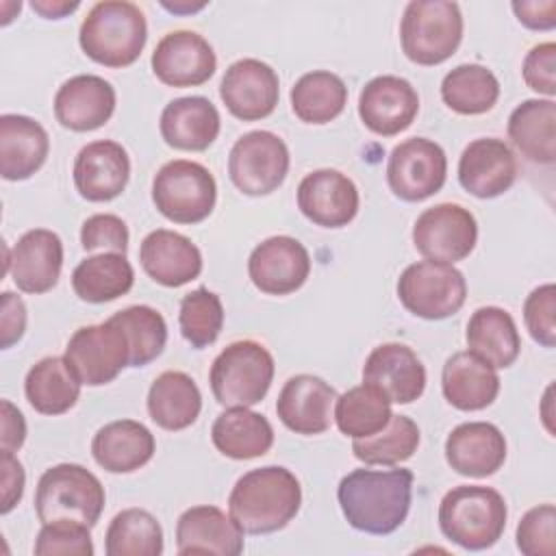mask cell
<instances>
[{
    "label": "cell",
    "mask_w": 556,
    "mask_h": 556,
    "mask_svg": "<svg viewBox=\"0 0 556 556\" xmlns=\"http://www.w3.org/2000/svg\"><path fill=\"white\" fill-rule=\"evenodd\" d=\"M410 469H354L341 478L337 500L348 523L367 534H391L410 508Z\"/></svg>",
    "instance_id": "cell-1"
},
{
    "label": "cell",
    "mask_w": 556,
    "mask_h": 556,
    "mask_svg": "<svg viewBox=\"0 0 556 556\" xmlns=\"http://www.w3.org/2000/svg\"><path fill=\"white\" fill-rule=\"evenodd\" d=\"M300 480L280 465H267L243 473L230 495V517L245 534H269L285 528L300 510Z\"/></svg>",
    "instance_id": "cell-2"
},
{
    "label": "cell",
    "mask_w": 556,
    "mask_h": 556,
    "mask_svg": "<svg viewBox=\"0 0 556 556\" xmlns=\"http://www.w3.org/2000/svg\"><path fill=\"white\" fill-rule=\"evenodd\" d=\"M148 39L143 11L126 0L96 2L80 24L83 52L106 67L132 65Z\"/></svg>",
    "instance_id": "cell-3"
},
{
    "label": "cell",
    "mask_w": 556,
    "mask_h": 556,
    "mask_svg": "<svg viewBox=\"0 0 556 556\" xmlns=\"http://www.w3.org/2000/svg\"><path fill=\"white\" fill-rule=\"evenodd\" d=\"M506 502L500 491L480 484H460L439 504L441 532L456 545L480 552L495 545L506 528Z\"/></svg>",
    "instance_id": "cell-4"
},
{
    "label": "cell",
    "mask_w": 556,
    "mask_h": 556,
    "mask_svg": "<svg viewBox=\"0 0 556 556\" xmlns=\"http://www.w3.org/2000/svg\"><path fill=\"white\" fill-rule=\"evenodd\" d=\"M104 486L89 469L61 463L46 469L37 482L35 510L41 523L74 519L93 528L104 510Z\"/></svg>",
    "instance_id": "cell-5"
},
{
    "label": "cell",
    "mask_w": 556,
    "mask_h": 556,
    "mask_svg": "<svg viewBox=\"0 0 556 556\" xmlns=\"http://www.w3.org/2000/svg\"><path fill=\"white\" fill-rule=\"evenodd\" d=\"M274 356L252 339L226 345L213 361L208 382L215 400L222 406H254L258 404L274 380Z\"/></svg>",
    "instance_id": "cell-6"
},
{
    "label": "cell",
    "mask_w": 556,
    "mask_h": 556,
    "mask_svg": "<svg viewBox=\"0 0 556 556\" xmlns=\"http://www.w3.org/2000/svg\"><path fill=\"white\" fill-rule=\"evenodd\" d=\"M463 39V13L450 0H413L406 4L400 41L404 54L417 65L447 61Z\"/></svg>",
    "instance_id": "cell-7"
},
{
    "label": "cell",
    "mask_w": 556,
    "mask_h": 556,
    "mask_svg": "<svg viewBox=\"0 0 556 556\" xmlns=\"http://www.w3.org/2000/svg\"><path fill=\"white\" fill-rule=\"evenodd\" d=\"M215 178L195 161L176 159L154 174L152 202L174 224H198L206 219L215 208Z\"/></svg>",
    "instance_id": "cell-8"
},
{
    "label": "cell",
    "mask_w": 556,
    "mask_h": 556,
    "mask_svg": "<svg viewBox=\"0 0 556 556\" xmlns=\"http://www.w3.org/2000/svg\"><path fill=\"white\" fill-rule=\"evenodd\" d=\"M397 298L408 313L421 319H445L460 311L467 298L463 271L450 263L417 261L397 280Z\"/></svg>",
    "instance_id": "cell-9"
},
{
    "label": "cell",
    "mask_w": 556,
    "mask_h": 556,
    "mask_svg": "<svg viewBox=\"0 0 556 556\" xmlns=\"http://www.w3.org/2000/svg\"><path fill=\"white\" fill-rule=\"evenodd\" d=\"M289 172V148L269 130L241 135L228 154V176L245 195H267L276 191Z\"/></svg>",
    "instance_id": "cell-10"
},
{
    "label": "cell",
    "mask_w": 556,
    "mask_h": 556,
    "mask_svg": "<svg viewBox=\"0 0 556 556\" xmlns=\"http://www.w3.org/2000/svg\"><path fill=\"white\" fill-rule=\"evenodd\" d=\"M65 361L87 387H100L130 365V348L122 328L109 317L102 324L78 328L67 345Z\"/></svg>",
    "instance_id": "cell-11"
},
{
    "label": "cell",
    "mask_w": 556,
    "mask_h": 556,
    "mask_svg": "<svg viewBox=\"0 0 556 556\" xmlns=\"http://www.w3.org/2000/svg\"><path fill=\"white\" fill-rule=\"evenodd\" d=\"M447 176V156L443 148L424 137H410L397 143L387 163V182L404 202H421L434 195Z\"/></svg>",
    "instance_id": "cell-12"
},
{
    "label": "cell",
    "mask_w": 556,
    "mask_h": 556,
    "mask_svg": "<svg viewBox=\"0 0 556 556\" xmlns=\"http://www.w3.org/2000/svg\"><path fill=\"white\" fill-rule=\"evenodd\" d=\"M478 241V224L469 208L443 202L426 208L413 226V243L421 256L439 263H456L471 254Z\"/></svg>",
    "instance_id": "cell-13"
},
{
    "label": "cell",
    "mask_w": 556,
    "mask_h": 556,
    "mask_svg": "<svg viewBox=\"0 0 556 556\" xmlns=\"http://www.w3.org/2000/svg\"><path fill=\"white\" fill-rule=\"evenodd\" d=\"M219 96L235 117L254 122L274 113L280 98V80L271 65L258 59H239L226 70Z\"/></svg>",
    "instance_id": "cell-14"
},
{
    "label": "cell",
    "mask_w": 556,
    "mask_h": 556,
    "mask_svg": "<svg viewBox=\"0 0 556 556\" xmlns=\"http://www.w3.org/2000/svg\"><path fill=\"white\" fill-rule=\"evenodd\" d=\"M248 274L258 291L267 295H287L306 282L311 274V256L293 237H269L252 250Z\"/></svg>",
    "instance_id": "cell-15"
},
{
    "label": "cell",
    "mask_w": 556,
    "mask_h": 556,
    "mask_svg": "<svg viewBox=\"0 0 556 556\" xmlns=\"http://www.w3.org/2000/svg\"><path fill=\"white\" fill-rule=\"evenodd\" d=\"M154 76L169 87H198L206 83L217 67L211 43L193 30L167 33L152 52Z\"/></svg>",
    "instance_id": "cell-16"
},
{
    "label": "cell",
    "mask_w": 556,
    "mask_h": 556,
    "mask_svg": "<svg viewBox=\"0 0 556 556\" xmlns=\"http://www.w3.org/2000/svg\"><path fill=\"white\" fill-rule=\"evenodd\" d=\"M63 241L48 228L24 232L7 254V274L24 293H46L61 276Z\"/></svg>",
    "instance_id": "cell-17"
},
{
    "label": "cell",
    "mask_w": 556,
    "mask_h": 556,
    "mask_svg": "<svg viewBox=\"0 0 556 556\" xmlns=\"http://www.w3.org/2000/svg\"><path fill=\"white\" fill-rule=\"evenodd\" d=\"M419 111L415 87L400 76H376L358 96L361 122L376 135L393 137L406 130Z\"/></svg>",
    "instance_id": "cell-18"
},
{
    "label": "cell",
    "mask_w": 556,
    "mask_h": 556,
    "mask_svg": "<svg viewBox=\"0 0 556 556\" xmlns=\"http://www.w3.org/2000/svg\"><path fill=\"white\" fill-rule=\"evenodd\" d=\"M358 189L337 169H315L298 185V208L324 228L348 226L358 213Z\"/></svg>",
    "instance_id": "cell-19"
},
{
    "label": "cell",
    "mask_w": 556,
    "mask_h": 556,
    "mask_svg": "<svg viewBox=\"0 0 556 556\" xmlns=\"http://www.w3.org/2000/svg\"><path fill=\"white\" fill-rule=\"evenodd\" d=\"M363 382L389 402L410 404L426 389V367L408 345L382 343L369 352L363 365Z\"/></svg>",
    "instance_id": "cell-20"
},
{
    "label": "cell",
    "mask_w": 556,
    "mask_h": 556,
    "mask_svg": "<svg viewBox=\"0 0 556 556\" xmlns=\"http://www.w3.org/2000/svg\"><path fill=\"white\" fill-rule=\"evenodd\" d=\"M515 178L517 159L508 143L497 137L473 139L458 159V182L476 198H497L513 187Z\"/></svg>",
    "instance_id": "cell-21"
},
{
    "label": "cell",
    "mask_w": 556,
    "mask_h": 556,
    "mask_svg": "<svg viewBox=\"0 0 556 556\" xmlns=\"http://www.w3.org/2000/svg\"><path fill=\"white\" fill-rule=\"evenodd\" d=\"M337 391L319 376L298 374L285 382L276 400L280 421L295 434H321L330 428Z\"/></svg>",
    "instance_id": "cell-22"
},
{
    "label": "cell",
    "mask_w": 556,
    "mask_h": 556,
    "mask_svg": "<svg viewBox=\"0 0 556 556\" xmlns=\"http://www.w3.org/2000/svg\"><path fill=\"white\" fill-rule=\"evenodd\" d=\"M115 111V89L96 74H78L65 80L54 96V115L63 128L89 132L104 126Z\"/></svg>",
    "instance_id": "cell-23"
},
{
    "label": "cell",
    "mask_w": 556,
    "mask_h": 556,
    "mask_svg": "<svg viewBox=\"0 0 556 556\" xmlns=\"http://www.w3.org/2000/svg\"><path fill=\"white\" fill-rule=\"evenodd\" d=\"M130 178L128 152L109 139L91 141L76 154L74 185L89 202H109L117 198Z\"/></svg>",
    "instance_id": "cell-24"
},
{
    "label": "cell",
    "mask_w": 556,
    "mask_h": 556,
    "mask_svg": "<svg viewBox=\"0 0 556 556\" xmlns=\"http://www.w3.org/2000/svg\"><path fill=\"white\" fill-rule=\"evenodd\" d=\"M176 549L180 556H237L243 552V530L217 506H191L178 517Z\"/></svg>",
    "instance_id": "cell-25"
},
{
    "label": "cell",
    "mask_w": 556,
    "mask_h": 556,
    "mask_svg": "<svg viewBox=\"0 0 556 556\" xmlns=\"http://www.w3.org/2000/svg\"><path fill=\"white\" fill-rule=\"evenodd\" d=\"M445 460L467 478L493 476L506 460V439L489 421L460 424L445 439Z\"/></svg>",
    "instance_id": "cell-26"
},
{
    "label": "cell",
    "mask_w": 556,
    "mask_h": 556,
    "mask_svg": "<svg viewBox=\"0 0 556 556\" xmlns=\"http://www.w3.org/2000/svg\"><path fill=\"white\" fill-rule=\"evenodd\" d=\"M139 261L143 271L163 287H182L202 271L198 245L174 230L156 228L141 241Z\"/></svg>",
    "instance_id": "cell-27"
},
{
    "label": "cell",
    "mask_w": 556,
    "mask_h": 556,
    "mask_svg": "<svg viewBox=\"0 0 556 556\" xmlns=\"http://www.w3.org/2000/svg\"><path fill=\"white\" fill-rule=\"evenodd\" d=\"M159 128L167 146L187 152H202L217 139L222 119L208 98L187 96L165 104Z\"/></svg>",
    "instance_id": "cell-28"
},
{
    "label": "cell",
    "mask_w": 556,
    "mask_h": 556,
    "mask_svg": "<svg viewBox=\"0 0 556 556\" xmlns=\"http://www.w3.org/2000/svg\"><path fill=\"white\" fill-rule=\"evenodd\" d=\"M50 139L46 128L17 113L0 117V174L4 180L30 178L48 159Z\"/></svg>",
    "instance_id": "cell-29"
},
{
    "label": "cell",
    "mask_w": 556,
    "mask_h": 556,
    "mask_svg": "<svg viewBox=\"0 0 556 556\" xmlns=\"http://www.w3.org/2000/svg\"><path fill=\"white\" fill-rule=\"evenodd\" d=\"M441 389L454 408L482 410L495 402L500 393V376L493 365L465 350L445 361L441 371Z\"/></svg>",
    "instance_id": "cell-30"
},
{
    "label": "cell",
    "mask_w": 556,
    "mask_h": 556,
    "mask_svg": "<svg viewBox=\"0 0 556 556\" xmlns=\"http://www.w3.org/2000/svg\"><path fill=\"white\" fill-rule=\"evenodd\" d=\"M154 434L135 419H117L102 426L91 441L96 463L111 473H130L154 456Z\"/></svg>",
    "instance_id": "cell-31"
},
{
    "label": "cell",
    "mask_w": 556,
    "mask_h": 556,
    "mask_svg": "<svg viewBox=\"0 0 556 556\" xmlns=\"http://www.w3.org/2000/svg\"><path fill=\"white\" fill-rule=\"evenodd\" d=\"M508 139L532 163L552 165L556 159V102L530 98L508 117Z\"/></svg>",
    "instance_id": "cell-32"
},
{
    "label": "cell",
    "mask_w": 556,
    "mask_h": 556,
    "mask_svg": "<svg viewBox=\"0 0 556 556\" xmlns=\"http://www.w3.org/2000/svg\"><path fill=\"white\" fill-rule=\"evenodd\" d=\"M217 452L235 460H250L267 454L274 445V428L265 415L235 406L217 415L211 428Z\"/></svg>",
    "instance_id": "cell-33"
},
{
    "label": "cell",
    "mask_w": 556,
    "mask_h": 556,
    "mask_svg": "<svg viewBox=\"0 0 556 556\" xmlns=\"http://www.w3.org/2000/svg\"><path fill=\"white\" fill-rule=\"evenodd\" d=\"M202 410V393L185 371H163L148 391L150 419L169 432L185 430L195 424Z\"/></svg>",
    "instance_id": "cell-34"
},
{
    "label": "cell",
    "mask_w": 556,
    "mask_h": 556,
    "mask_svg": "<svg viewBox=\"0 0 556 556\" xmlns=\"http://www.w3.org/2000/svg\"><path fill=\"white\" fill-rule=\"evenodd\" d=\"M467 348L495 369L510 367L521 350L515 319L500 306H482L467 321Z\"/></svg>",
    "instance_id": "cell-35"
},
{
    "label": "cell",
    "mask_w": 556,
    "mask_h": 556,
    "mask_svg": "<svg viewBox=\"0 0 556 556\" xmlns=\"http://www.w3.org/2000/svg\"><path fill=\"white\" fill-rule=\"evenodd\" d=\"M80 384L65 356H46L28 369L24 393L37 413L63 415L78 402Z\"/></svg>",
    "instance_id": "cell-36"
},
{
    "label": "cell",
    "mask_w": 556,
    "mask_h": 556,
    "mask_svg": "<svg viewBox=\"0 0 556 556\" xmlns=\"http://www.w3.org/2000/svg\"><path fill=\"white\" fill-rule=\"evenodd\" d=\"M135 271L126 254L102 252L89 256L72 271V289L83 302L104 304L132 289Z\"/></svg>",
    "instance_id": "cell-37"
},
{
    "label": "cell",
    "mask_w": 556,
    "mask_h": 556,
    "mask_svg": "<svg viewBox=\"0 0 556 556\" xmlns=\"http://www.w3.org/2000/svg\"><path fill=\"white\" fill-rule=\"evenodd\" d=\"M345 104V83L326 70L308 72L291 87V109L306 124H328L343 113Z\"/></svg>",
    "instance_id": "cell-38"
},
{
    "label": "cell",
    "mask_w": 556,
    "mask_h": 556,
    "mask_svg": "<svg viewBox=\"0 0 556 556\" xmlns=\"http://www.w3.org/2000/svg\"><path fill=\"white\" fill-rule=\"evenodd\" d=\"M441 98L460 115H482L495 106L500 98V83L489 67L463 63L443 76Z\"/></svg>",
    "instance_id": "cell-39"
},
{
    "label": "cell",
    "mask_w": 556,
    "mask_h": 556,
    "mask_svg": "<svg viewBox=\"0 0 556 556\" xmlns=\"http://www.w3.org/2000/svg\"><path fill=\"white\" fill-rule=\"evenodd\" d=\"M334 404L337 428L352 439H365L380 432L393 417L391 402L365 382L348 389Z\"/></svg>",
    "instance_id": "cell-40"
},
{
    "label": "cell",
    "mask_w": 556,
    "mask_h": 556,
    "mask_svg": "<svg viewBox=\"0 0 556 556\" xmlns=\"http://www.w3.org/2000/svg\"><path fill=\"white\" fill-rule=\"evenodd\" d=\"M104 552L106 556H159L163 552L161 523L143 508H126L109 523Z\"/></svg>",
    "instance_id": "cell-41"
},
{
    "label": "cell",
    "mask_w": 556,
    "mask_h": 556,
    "mask_svg": "<svg viewBox=\"0 0 556 556\" xmlns=\"http://www.w3.org/2000/svg\"><path fill=\"white\" fill-rule=\"evenodd\" d=\"M124 332L130 348V367H143L161 356L167 343V324L163 315L146 304L117 311L111 317Z\"/></svg>",
    "instance_id": "cell-42"
},
{
    "label": "cell",
    "mask_w": 556,
    "mask_h": 556,
    "mask_svg": "<svg viewBox=\"0 0 556 556\" xmlns=\"http://www.w3.org/2000/svg\"><path fill=\"white\" fill-rule=\"evenodd\" d=\"M419 445V428L406 415H393L389 424L365 439H354L352 452L365 465H397L408 460Z\"/></svg>",
    "instance_id": "cell-43"
},
{
    "label": "cell",
    "mask_w": 556,
    "mask_h": 556,
    "mask_svg": "<svg viewBox=\"0 0 556 556\" xmlns=\"http://www.w3.org/2000/svg\"><path fill=\"white\" fill-rule=\"evenodd\" d=\"M178 324L191 348H206L217 341L224 326V306L217 293L200 287L180 300Z\"/></svg>",
    "instance_id": "cell-44"
},
{
    "label": "cell",
    "mask_w": 556,
    "mask_h": 556,
    "mask_svg": "<svg viewBox=\"0 0 556 556\" xmlns=\"http://www.w3.org/2000/svg\"><path fill=\"white\" fill-rule=\"evenodd\" d=\"M37 556H91L93 543L89 534V526L74 521V519H56L43 523L37 541H35Z\"/></svg>",
    "instance_id": "cell-45"
},
{
    "label": "cell",
    "mask_w": 556,
    "mask_h": 556,
    "mask_svg": "<svg viewBox=\"0 0 556 556\" xmlns=\"http://www.w3.org/2000/svg\"><path fill=\"white\" fill-rule=\"evenodd\" d=\"M517 547L526 556H554L556 552V508L539 504L530 508L517 526Z\"/></svg>",
    "instance_id": "cell-46"
},
{
    "label": "cell",
    "mask_w": 556,
    "mask_h": 556,
    "mask_svg": "<svg viewBox=\"0 0 556 556\" xmlns=\"http://www.w3.org/2000/svg\"><path fill=\"white\" fill-rule=\"evenodd\" d=\"M523 321L536 343L556 345V287L552 282L530 291L523 302Z\"/></svg>",
    "instance_id": "cell-47"
},
{
    "label": "cell",
    "mask_w": 556,
    "mask_h": 556,
    "mask_svg": "<svg viewBox=\"0 0 556 556\" xmlns=\"http://www.w3.org/2000/svg\"><path fill=\"white\" fill-rule=\"evenodd\" d=\"M80 243L87 252L104 250L126 254L128 248V228L122 217L111 213H96L83 222Z\"/></svg>",
    "instance_id": "cell-48"
},
{
    "label": "cell",
    "mask_w": 556,
    "mask_h": 556,
    "mask_svg": "<svg viewBox=\"0 0 556 556\" xmlns=\"http://www.w3.org/2000/svg\"><path fill=\"white\" fill-rule=\"evenodd\" d=\"M556 43L554 41H545L534 46L521 65V74L523 80L530 89H534L536 93L547 96L549 100L556 96Z\"/></svg>",
    "instance_id": "cell-49"
},
{
    "label": "cell",
    "mask_w": 556,
    "mask_h": 556,
    "mask_svg": "<svg viewBox=\"0 0 556 556\" xmlns=\"http://www.w3.org/2000/svg\"><path fill=\"white\" fill-rule=\"evenodd\" d=\"M2 350L17 343L26 330V306L20 295L4 291L2 293Z\"/></svg>",
    "instance_id": "cell-50"
},
{
    "label": "cell",
    "mask_w": 556,
    "mask_h": 556,
    "mask_svg": "<svg viewBox=\"0 0 556 556\" xmlns=\"http://www.w3.org/2000/svg\"><path fill=\"white\" fill-rule=\"evenodd\" d=\"M517 20L532 30H552L556 26V0H532L510 4Z\"/></svg>",
    "instance_id": "cell-51"
},
{
    "label": "cell",
    "mask_w": 556,
    "mask_h": 556,
    "mask_svg": "<svg viewBox=\"0 0 556 556\" xmlns=\"http://www.w3.org/2000/svg\"><path fill=\"white\" fill-rule=\"evenodd\" d=\"M2 515L11 513L24 493V467L13 452H2Z\"/></svg>",
    "instance_id": "cell-52"
},
{
    "label": "cell",
    "mask_w": 556,
    "mask_h": 556,
    "mask_svg": "<svg viewBox=\"0 0 556 556\" xmlns=\"http://www.w3.org/2000/svg\"><path fill=\"white\" fill-rule=\"evenodd\" d=\"M24 439H26L24 415L9 400H2V437H0L2 452L20 450Z\"/></svg>",
    "instance_id": "cell-53"
},
{
    "label": "cell",
    "mask_w": 556,
    "mask_h": 556,
    "mask_svg": "<svg viewBox=\"0 0 556 556\" xmlns=\"http://www.w3.org/2000/svg\"><path fill=\"white\" fill-rule=\"evenodd\" d=\"M33 11H37L41 17L48 20H59L72 11L78 9V2H63V0H33L30 2Z\"/></svg>",
    "instance_id": "cell-54"
},
{
    "label": "cell",
    "mask_w": 556,
    "mask_h": 556,
    "mask_svg": "<svg viewBox=\"0 0 556 556\" xmlns=\"http://www.w3.org/2000/svg\"><path fill=\"white\" fill-rule=\"evenodd\" d=\"M163 7L167 11H174V13H193V11H200L204 7V2L202 4H169V2H163Z\"/></svg>",
    "instance_id": "cell-55"
}]
</instances>
